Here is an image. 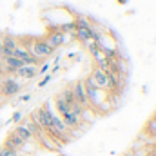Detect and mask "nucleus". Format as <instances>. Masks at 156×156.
<instances>
[{
	"instance_id": "nucleus-2",
	"label": "nucleus",
	"mask_w": 156,
	"mask_h": 156,
	"mask_svg": "<svg viewBox=\"0 0 156 156\" xmlns=\"http://www.w3.org/2000/svg\"><path fill=\"white\" fill-rule=\"evenodd\" d=\"M27 51H29V55L40 62V60H45V58H49V56H53L55 55V49L45 42V40H31V42H27V45H24Z\"/></svg>"
},
{
	"instance_id": "nucleus-15",
	"label": "nucleus",
	"mask_w": 156,
	"mask_h": 156,
	"mask_svg": "<svg viewBox=\"0 0 156 156\" xmlns=\"http://www.w3.org/2000/svg\"><path fill=\"white\" fill-rule=\"evenodd\" d=\"M4 37H5V35L0 33V49H2V45H4Z\"/></svg>"
},
{
	"instance_id": "nucleus-13",
	"label": "nucleus",
	"mask_w": 156,
	"mask_h": 156,
	"mask_svg": "<svg viewBox=\"0 0 156 156\" xmlns=\"http://www.w3.org/2000/svg\"><path fill=\"white\" fill-rule=\"evenodd\" d=\"M22 118H24V115H22V113L18 111V113H15V115H13V122H20Z\"/></svg>"
},
{
	"instance_id": "nucleus-7",
	"label": "nucleus",
	"mask_w": 156,
	"mask_h": 156,
	"mask_svg": "<svg viewBox=\"0 0 156 156\" xmlns=\"http://www.w3.org/2000/svg\"><path fill=\"white\" fill-rule=\"evenodd\" d=\"M16 78H22V80H31V78L38 76V66L33 64V66H22L16 73Z\"/></svg>"
},
{
	"instance_id": "nucleus-10",
	"label": "nucleus",
	"mask_w": 156,
	"mask_h": 156,
	"mask_svg": "<svg viewBox=\"0 0 156 156\" xmlns=\"http://www.w3.org/2000/svg\"><path fill=\"white\" fill-rule=\"evenodd\" d=\"M13 133H15V134H16V136H18V138L24 142V145H26L29 140H33V138H35V136H33V134H31V133H29V131H27V129L22 125V123H20V125H18V127H16Z\"/></svg>"
},
{
	"instance_id": "nucleus-11",
	"label": "nucleus",
	"mask_w": 156,
	"mask_h": 156,
	"mask_svg": "<svg viewBox=\"0 0 156 156\" xmlns=\"http://www.w3.org/2000/svg\"><path fill=\"white\" fill-rule=\"evenodd\" d=\"M0 156H18V151L7 149V147H2V149H0Z\"/></svg>"
},
{
	"instance_id": "nucleus-1",
	"label": "nucleus",
	"mask_w": 156,
	"mask_h": 156,
	"mask_svg": "<svg viewBox=\"0 0 156 156\" xmlns=\"http://www.w3.org/2000/svg\"><path fill=\"white\" fill-rule=\"evenodd\" d=\"M83 87H85V94H87V102H89V107H91V109L105 111V109L109 107V104H107L109 93L98 89L91 76H87L85 80H83Z\"/></svg>"
},
{
	"instance_id": "nucleus-9",
	"label": "nucleus",
	"mask_w": 156,
	"mask_h": 156,
	"mask_svg": "<svg viewBox=\"0 0 156 156\" xmlns=\"http://www.w3.org/2000/svg\"><path fill=\"white\" fill-rule=\"evenodd\" d=\"M2 147L13 149V151H18V149H22V147H24V142H22L15 133H11V134L5 138V142H4V145H2Z\"/></svg>"
},
{
	"instance_id": "nucleus-17",
	"label": "nucleus",
	"mask_w": 156,
	"mask_h": 156,
	"mask_svg": "<svg viewBox=\"0 0 156 156\" xmlns=\"http://www.w3.org/2000/svg\"><path fill=\"white\" fill-rule=\"evenodd\" d=\"M118 4H127V0H118Z\"/></svg>"
},
{
	"instance_id": "nucleus-18",
	"label": "nucleus",
	"mask_w": 156,
	"mask_h": 156,
	"mask_svg": "<svg viewBox=\"0 0 156 156\" xmlns=\"http://www.w3.org/2000/svg\"><path fill=\"white\" fill-rule=\"evenodd\" d=\"M154 118H156V111H154Z\"/></svg>"
},
{
	"instance_id": "nucleus-6",
	"label": "nucleus",
	"mask_w": 156,
	"mask_h": 156,
	"mask_svg": "<svg viewBox=\"0 0 156 156\" xmlns=\"http://www.w3.org/2000/svg\"><path fill=\"white\" fill-rule=\"evenodd\" d=\"M71 93H73L75 100H76V102L82 105V107H83V109H87V107H89L87 94H85V87H83V80H78L76 83L71 87Z\"/></svg>"
},
{
	"instance_id": "nucleus-8",
	"label": "nucleus",
	"mask_w": 156,
	"mask_h": 156,
	"mask_svg": "<svg viewBox=\"0 0 156 156\" xmlns=\"http://www.w3.org/2000/svg\"><path fill=\"white\" fill-rule=\"evenodd\" d=\"M35 138L38 140L44 147H47V149H56V142H55V138H53V136H49L45 131L38 129V133L35 134Z\"/></svg>"
},
{
	"instance_id": "nucleus-12",
	"label": "nucleus",
	"mask_w": 156,
	"mask_h": 156,
	"mask_svg": "<svg viewBox=\"0 0 156 156\" xmlns=\"http://www.w3.org/2000/svg\"><path fill=\"white\" fill-rule=\"evenodd\" d=\"M51 78H53V75H51V73H49V75H45V76H44V78L38 82V87H45V85L51 82Z\"/></svg>"
},
{
	"instance_id": "nucleus-5",
	"label": "nucleus",
	"mask_w": 156,
	"mask_h": 156,
	"mask_svg": "<svg viewBox=\"0 0 156 156\" xmlns=\"http://www.w3.org/2000/svg\"><path fill=\"white\" fill-rule=\"evenodd\" d=\"M22 83L16 78H4L2 85H0V96H15L16 93H20Z\"/></svg>"
},
{
	"instance_id": "nucleus-14",
	"label": "nucleus",
	"mask_w": 156,
	"mask_h": 156,
	"mask_svg": "<svg viewBox=\"0 0 156 156\" xmlns=\"http://www.w3.org/2000/svg\"><path fill=\"white\" fill-rule=\"evenodd\" d=\"M29 98H31V94H24V96H20V98H18V102H27Z\"/></svg>"
},
{
	"instance_id": "nucleus-16",
	"label": "nucleus",
	"mask_w": 156,
	"mask_h": 156,
	"mask_svg": "<svg viewBox=\"0 0 156 156\" xmlns=\"http://www.w3.org/2000/svg\"><path fill=\"white\" fill-rule=\"evenodd\" d=\"M0 73H4V62H2V58H0Z\"/></svg>"
},
{
	"instance_id": "nucleus-4",
	"label": "nucleus",
	"mask_w": 156,
	"mask_h": 156,
	"mask_svg": "<svg viewBox=\"0 0 156 156\" xmlns=\"http://www.w3.org/2000/svg\"><path fill=\"white\" fill-rule=\"evenodd\" d=\"M89 76L93 78V82L96 83V87L98 89H102V91H107V93H111L113 91V87H111V80H109V75L105 73V71H102V69H94Z\"/></svg>"
},
{
	"instance_id": "nucleus-3",
	"label": "nucleus",
	"mask_w": 156,
	"mask_h": 156,
	"mask_svg": "<svg viewBox=\"0 0 156 156\" xmlns=\"http://www.w3.org/2000/svg\"><path fill=\"white\" fill-rule=\"evenodd\" d=\"M69 38H71L69 35L62 33L58 27H53V31H51V33H49V35H47V37H45L44 40H45V42H47V44H49L53 49H58V47L66 45V44L69 42Z\"/></svg>"
}]
</instances>
